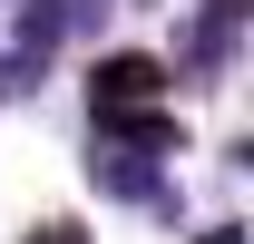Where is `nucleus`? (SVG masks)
I'll return each mask as SVG.
<instances>
[{
  "label": "nucleus",
  "instance_id": "1",
  "mask_svg": "<svg viewBox=\"0 0 254 244\" xmlns=\"http://www.w3.org/2000/svg\"><path fill=\"white\" fill-rule=\"evenodd\" d=\"M88 88H98V108H137V98H157V88H166V68H157V59H108Z\"/></svg>",
  "mask_w": 254,
  "mask_h": 244
},
{
  "label": "nucleus",
  "instance_id": "2",
  "mask_svg": "<svg viewBox=\"0 0 254 244\" xmlns=\"http://www.w3.org/2000/svg\"><path fill=\"white\" fill-rule=\"evenodd\" d=\"M30 244H78V225H39V235Z\"/></svg>",
  "mask_w": 254,
  "mask_h": 244
}]
</instances>
